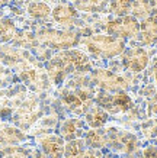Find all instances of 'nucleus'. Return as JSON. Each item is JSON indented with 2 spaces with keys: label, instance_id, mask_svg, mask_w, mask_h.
Listing matches in <instances>:
<instances>
[{
  "label": "nucleus",
  "instance_id": "9b49d317",
  "mask_svg": "<svg viewBox=\"0 0 157 158\" xmlns=\"http://www.w3.org/2000/svg\"><path fill=\"white\" fill-rule=\"evenodd\" d=\"M51 18L61 26H72L79 19V10L70 3H58L51 10Z\"/></svg>",
  "mask_w": 157,
  "mask_h": 158
},
{
  "label": "nucleus",
  "instance_id": "aec40b11",
  "mask_svg": "<svg viewBox=\"0 0 157 158\" xmlns=\"http://www.w3.org/2000/svg\"><path fill=\"white\" fill-rule=\"evenodd\" d=\"M73 6L79 12H89V13H96L103 10L105 0H72Z\"/></svg>",
  "mask_w": 157,
  "mask_h": 158
},
{
  "label": "nucleus",
  "instance_id": "bb28decb",
  "mask_svg": "<svg viewBox=\"0 0 157 158\" xmlns=\"http://www.w3.org/2000/svg\"><path fill=\"white\" fill-rule=\"evenodd\" d=\"M83 158H105L103 154L100 152V149H86V152L83 154Z\"/></svg>",
  "mask_w": 157,
  "mask_h": 158
},
{
  "label": "nucleus",
  "instance_id": "6e6552de",
  "mask_svg": "<svg viewBox=\"0 0 157 158\" xmlns=\"http://www.w3.org/2000/svg\"><path fill=\"white\" fill-rule=\"evenodd\" d=\"M61 102L68 110L74 113H86L95 102L93 94L89 89H76V90H66L61 94Z\"/></svg>",
  "mask_w": 157,
  "mask_h": 158
},
{
  "label": "nucleus",
  "instance_id": "4be33fe9",
  "mask_svg": "<svg viewBox=\"0 0 157 158\" xmlns=\"http://www.w3.org/2000/svg\"><path fill=\"white\" fill-rule=\"evenodd\" d=\"M131 7H133V0H111L109 2V12L116 18L129 15Z\"/></svg>",
  "mask_w": 157,
  "mask_h": 158
},
{
  "label": "nucleus",
  "instance_id": "412c9836",
  "mask_svg": "<svg viewBox=\"0 0 157 158\" xmlns=\"http://www.w3.org/2000/svg\"><path fill=\"white\" fill-rule=\"evenodd\" d=\"M131 15L135 19L143 20L151 16V6L148 0H133V7H131Z\"/></svg>",
  "mask_w": 157,
  "mask_h": 158
},
{
  "label": "nucleus",
  "instance_id": "0eeeda50",
  "mask_svg": "<svg viewBox=\"0 0 157 158\" xmlns=\"http://www.w3.org/2000/svg\"><path fill=\"white\" fill-rule=\"evenodd\" d=\"M105 31H106V34L118 36V38L133 39L135 36H138V32H140V20L135 19L133 15L115 18V19L109 20L106 23Z\"/></svg>",
  "mask_w": 157,
  "mask_h": 158
},
{
  "label": "nucleus",
  "instance_id": "dca6fc26",
  "mask_svg": "<svg viewBox=\"0 0 157 158\" xmlns=\"http://www.w3.org/2000/svg\"><path fill=\"white\" fill-rule=\"evenodd\" d=\"M51 10L52 7L45 0H31L28 3V6H26L28 16L37 20H42L50 18L51 16Z\"/></svg>",
  "mask_w": 157,
  "mask_h": 158
},
{
  "label": "nucleus",
  "instance_id": "6ab92c4d",
  "mask_svg": "<svg viewBox=\"0 0 157 158\" xmlns=\"http://www.w3.org/2000/svg\"><path fill=\"white\" fill-rule=\"evenodd\" d=\"M86 152V144L80 138L67 141L64 147V158H83Z\"/></svg>",
  "mask_w": 157,
  "mask_h": 158
},
{
  "label": "nucleus",
  "instance_id": "f8f14e48",
  "mask_svg": "<svg viewBox=\"0 0 157 158\" xmlns=\"http://www.w3.org/2000/svg\"><path fill=\"white\" fill-rule=\"evenodd\" d=\"M85 125V120H81L80 118H70V119L63 120L60 125V135L64 141L81 138L86 132Z\"/></svg>",
  "mask_w": 157,
  "mask_h": 158
},
{
  "label": "nucleus",
  "instance_id": "b1692460",
  "mask_svg": "<svg viewBox=\"0 0 157 158\" xmlns=\"http://www.w3.org/2000/svg\"><path fill=\"white\" fill-rule=\"evenodd\" d=\"M140 131L146 139H153L157 136V118H151V119L144 120L141 126H140Z\"/></svg>",
  "mask_w": 157,
  "mask_h": 158
},
{
  "label": "nucleus",
  "instance_id": "a211bd4d",
  "mask_svg": "<svg viewBox=\"0 0 157 158\" xmlns=\"http://www.w3.org/2000/svg\"><path fill=\"white\" fill-rule=\"evenodd\" d=\"M18 35V28L13 19L10 18H2L0 19V42L2 44H9L15 41Z\"/></svg>",
  "mask_w": 157,
  "mask_h": 158
},
{
  "label": "nucleus",
  "instance_id": "f3484780",
  "mask_svg": "<svg viewBox=\"0 0 157 158\" xmlns=\"http://www.w3.org/2000/svg\"><path fill=\"white\" fill-rule=\"evenodd\" d=\"M26 139V135L16 126H2L0 128V144L3 145H19Z\"/></svg>",
  "mask_w": 157,
  "mask_h": 158
},
{
  "label": "nucleus",
  "instance_id": "393cba45",
  "mask_svg": "<svg viewBox=\"0 0 157 158\" xmlns=\"http://www.w3.org/2000/svg\"><path fill=\"white\" fill-rule=\"evenodd\" d=\"M0 60L12 65L19 61V51L12 47H0Z\"/></svg>",
  "mask_w": 157,
  "mask_h": 158
},
{
  "label": "nucleus",
  "instance_id": "7ed1b4c3",
  "mask_svg": "<svg viewBox=\"0 0 157 158\" xmlns=\"http://www.w3.org/2000/svg\"><path fill=\"white\" fill-rule=\"evenodd\" d=\"M37 41L57 51L74 48L80 44L79 34L72 29H42L37 34Z\"/></svg>",
  "mask_w": 157,
  "mask_h": 158
},
{
  "label": "nucleus",
  "instance_id": "9d476101",
  "mask_svg": "<svg viewBox=\"0 0 157 158\" xmlns=\"http://www.w3.org/2000/svg\"><path fill=\"white\" fill-rule=\"evenodd\" d=\"M38 145L44 155L48 158H64V147L66 141L61 135L48 134L38 139Z\"/></svg>",
  "mask_w": 157,
  "mask_h": 158
},
{
  "label": "nucleus",
  "instance_id": "cd10ccee",
  "mask_svg": "<svg viewBox=\"0 0 157 158\" xmlns=\"http://www.w3.org/2000/svg\"><path fill=\"white\" fill-rule=\"evenodd\" d=\"M148 112H150V115L157 116V93L151 97V100L148 102Z\"/></svg>",
  "mask_w": 157,
  "mask_h": 158
},
{
  "label": "nucleus",
  "instance_id": "c85d7f7f",
  "mask_svg": "<svg viewBox=\"0 0 157 158\" xmlns=\"http://www.w3.org/2000/svg\"><path fill=\"white\" fill-rule=\"evenodd\" d=\"M153 78H154V83H156V86H157V58L153 62Z\"/></svg>",
  "mask_w": 157,
  "mask_h": 158
},
{
  "label": "nucleus",
  "instance_id": "5701e85b",
  "mask_svg": "<svg viewBox=\"0 0 157 158\" xmlns=\"http://www.w3.org/2000/svg\"><path fill=\"white\" fill-rule=\"evenodd\" d=\"M0 158H31V154L24 147L7 145L0 149Z\"/></svg>",
  "mask_w": 157,
  "mask_h": 158
},
{
  "label": "nucleus",
  "instance_id": "39448f33",
  "mask_svg": "<svg viewBox=\"0 0 157 158\" xmlns=\"http://www.w3.org/2000/svg\"><path fill=\"white\" fill-rule=\"evenodd\" d=\"M92 80L103 91H127L129 87L128 78L106 68H96L92 71Z\"/></svg>",
  "mask_w": 157,
  "mask_h": 158
},
{
  "label": "nucleus",
  "instance_id": "a878e982",
  "mask_svg": "<svg viewBox=\"0 0 157 158\" xmlns=\"http://www.w3.org/2000/svg\"><path fill=\"white\" fill-rule=\"evenodd\" d=\"M143 158H157V147L156 145H148L143 149Z\"/></svg>",
  "mask_w": 157,
  "mask_h": 158
},
{
  "label": "nucleus",
  "instance_id": "f257e3e1",
  "mask_svg": "<svg viewBox=\"0 0 157 158\" xmlns=\"http://www.w3.org/2000/svg\"><path fill=\"white\" fill-rule=\"evenodd\" d=\"M92 67L93 64L89 55L85 51L73 48L57 52L54 57L50 58V61L45 65L48 78L55 86L64 83V80L72 74H85L92 71Z\"/></svg>",
  "mask_w": 157,
  "mask_h": 158
},
{
  "label": "nucleus",
  "instance_id": "ddd939ff",
  "mask_svg": "<svg viewBox=\"0 0 157 158\" xmlns=\"http://www.w3.org/2000/svg\"><path fill=\"white\" fill-rule=\"evenodd\" d=\"M140 42L146 47H151L157 42V16L151 15L147 19L140 20Z\"/></svg>",
  "mask_w": 157,
  "mask_h": 158
},
{
  "label": "nucleus",
  "instance_id": "1a4fd4ad",
  "mask_svg": "<svg viewBox=\"0 0 157 158\" xmlns=\"http://www.w3.org/2000/svg\"><path fill=\"white\" fill-rule=\"evenodd\" d=\"M150 62L148 51L143 47H133L122 52V65L129 73H141L147 68Z\"/></svg>",
  "mask_w": 157,
  "mask_h": 158
},
{
  "label": "nucleus",
  "instance_id": "c756f323",
  "mask_svg": "<svg viewBox=\"0 0 157 158\" xmlns=\"http://www.w3.org/2000/svg\"><path fill=\"white\" fill-rule=\"evenodd\" d=\"M150 6H151V12L154 16H157V0H148Z\"/></svg>",
  "mask_w": 157,
  "mask_h": 158
},
{
  "label": "nucleus",
  "instance_id": "423d86ee",
  "mask_svg": "<svg viewBox=\"0 0 157 158\" xmlns=\"http://www.w3.org/2000/svg\"><path fill=\"white\" fill-rule=\"evenodd\" d=\"M108 136V145L119 154L131 155L138 148V138L128 131H122L119 128H108L105 131Z\"/></svg>",
  "mask_w": 157,
  "mask_h": 158
},
{
  "label": "nucleus",
  "instance_id": "7c9ffc66",
  "mask_svg": "<svg viewBox=\"0 0 157 158\" xmlns=\"http://www.w3.org/2000/svg\"><path fill=\"white\" fill-rule=\"evenodd\" d=\"M10 2H12V0H0V9H2V7H5V6H7Z\"/></svg>",
  "mask_w": 157,
  "mask_h": 158
},
{
  "label": "nucleus",
  "instance_id": "4468645a",
  "mask_svg": "<svg viewBox=\"0 0 157 158\" xmlns=\"http://www.w3.org/2000/svg\"><path fill=\"white\" fill-rule=\"evenodd\" d=\"M108 122H109V113H108L106 110L102 109L100 106H98L96 103L86 110L85 123L87 125L89 128H93V129L103 128Z\"/></svg>",
  "mask_w": 157,
  "mask_h": 158
},
{
  "label": "nucleus",
  "instance_id": "20e7f679",
  "mask_svg": "<svg viewBox=\"0 0 157 158\" xmlns=\"http://www.w3.org/2000/svg\"><path fill=\"white\" fill-rule=\"evenodd\" d=\"M95 103L106 110L109 115L125 113L133 109L134 102L127 91H103L100 90L95 96Z\"/></svg>",
  "mask_w": 157,
  "mask_h": 158
},
{
  "label": "nucleus",
  "instance_id": "2eb2a0df",
  "mask_svg": "<svg viewBox=\"0 0 157 158\" xmlns=\"http://www.w3.org/2000/svg\"><path fill=\"white\" fill-rule=\"evenodd\" d=\"M83 141L87 148L92 149H103L105 147H108V136H106V132L102 131L100 128L98 129H89L86 131L85 135H83Z\"/></svg>",
  "mask_w": 157,
  "mask_h": 158
},
{
  "label": "nucleus",
  "instance_id": "2f4dec72",
  "mask_svg": "<svg viewBox=\"0 0 157 158\" xmlns=\"http://www.w3.org/2000/svg\"><path fill=\"white\" fill-rule=\"evenodd\" d=\"M0 19H2V15H0Z\"/></svg>",
  "mask_w": 157,
  "mask_h": 158
},
{
  "label": "nucleus",
  "instance_id": "f03ea898",
  "mask_svg": "<svg viewBox=\"0 0 157 158\" xmlns=\"http://www.w3.org/2000/svg\"><path fill=\"white\" fill-rule=\"evenodd\" d=\"M81 45L87 54L102 60H112L119 57L127 49L125 39L109 34H95L86 36L81 41Z\"/></svg>",
  "mask_w": 157,
  "mask_h": 158
}]
</instances>
